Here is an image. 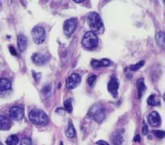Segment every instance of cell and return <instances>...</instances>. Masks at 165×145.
Instances as JSON below:
<instances>
[{"label": "cell", "mask_w": 165, "mask_h": 145, "mask_svg": "<svg viewBox=\"0 0 165 145\" xmlns=\"http://www.w3.org/2000/svg\"><path fill=\"white\" fill-rule=\"evenodd\" d=\"M96 144L98 145H110L107 142L103 141V140H100V141H98L96 143Z\"/></svg>", "instance_id": "31"}, {"label": "cell", "mask_w": 165, "mask_h": 145, "mask_svg": "<svg viewBox=\"0 0 165 145\" xmlns=\"http://www.w3.org/2000/svg\"><path fill=\"white\" fill-rule=\"evenodd\" d=\"M81 81V77L79 74L76 73L72 74L68 77L66 81V86L68 89H74L78 86Z\"/></svg>", "instance_id": "6"}, {"label": "cell", "mask_w": 165, "mask_h": 145, "mask_svg": "<svg viewBox=\"0 0 165 145\" xmlns=\"http://www.w3.org/2000/svg\"><path fill=\"white\" fill-rule=\"evenodd\" d=\"M137 88H138V98L140 99L143 95L144 92L146 90L147 87L145 86L144 79L141 78L137 81Z\"/></svg>", "instance_id": "17"}, {"label": "cell", "mask_w": 165, "mask_h": 145, "mask_svg": "<svg viewBox=\"0 0 165 145\" xmlns=\"http://www.w3.org/2000/svg\"><path fill=\"white\" fill-rule=\"evenodd\" d=\"M64 107L65 110L67 112L71 113L73 110V107H72V100L71 99H69L66 101H64Z\"/></svg>", "instance_id": "22"}, {"label": "cell", "mask_w": 165, "mask_h": 145, "mask_svg": "<svg viewBox=\"0 0 165 145\" xmlns=\"http://www.w3.org/2000/svg\"><path fill=\"white\" fill-rule=\"evenodd\" d=\"M84 0H75L74 2L75 3H82L83 2Z\"/></svg>", "instance_id": "33"}, {"label": "cell", "mask_w": 165, "mask_h": 145, "mask_svg": "<svg viewBox=\"0 0 165 145\" xmlns=\"http://www.w3.org/2000/svg\"><path fill=\"white\" fill-rule=\"evenodd\" d=\"M11 118L15 121H20L23 118L24 110L20 106H13L9 110Z\"/></svg>", "instance_id": "9"}, {"label": "cell", "mask_w": 165, "mask_h": 145, "mask_svg": "<svg viewBox=\"0 0 165 145\" xmlns=\"http://www.w3.org/2000/svg\"><path fill=\"white\" fill-rule=\"evenodd\" d=\"M163 3L164 4V5H165V0H164V2H163Z\"/></svg>", "instance_id": "36"}, {"label": "cell", "mask_w": 165, "mask_h": 145, "mask_svg": "<svg viewBox=\"0 0 165 145\" xmlns=\"http://www.w3.org/2000/svg\"><path fill=\"white\" fill-rule=\"evenodd\" d=\"M32 60L36 65L41 66L46 63L48 60V58L46 55L42 54L41 53H36L32 56Z\"/></svg>", "instance_id": "12"}, {"label": "cell", "mask_w": 165, "mask_h": 145, "mask_svg": "<svg viewBox=\"0 0 165 145\" xmlns=\"http://www.w3.org/2000/svg\"><path fill=\"white\" fill-rule=\"evenodd\" d=\"M148 121L151 127H158L161 124V118H160L159 114L157 112H156V111L152 112L148 115Z\"/></svg>", "instance_id": "10"}, {"label": "cell", "mask_w": 165, "mask_h": 145, "mask_svg": "<svg viewBox=\"0 0 165 145\" xmlns=\"http://www.w3.org/2000/svg\"><path fill=\"white\" fill-rule=\"evenodd\" d=\"M156 40L157 44L161 48H165V34L160 31L156 35Z\"/></svg>", "instance_id": "18"}, {"label": "cell", "mask_w": 165, "mask_h": 145, "mask_svg": "<svg viewBox=\"0 0 165 145\" xmlns=\"http://www.w3.org/2000/svg\"><path fill=\"white\" fill-rule=\"evenodd\" d=\"M144 65V61H140L139 62L137 63L136 64L131 65L130 66V69L132 71H136L141 69Z\"/></svg>", "instance_id": "23"}, {"label": "cell", "mask_w": 165, "mask_h": 145, "mask_svg": "<svg viewBox=\"0 0 165 145\" xmlns=\"http://www.w3.org/2000/svg\"><path fill=\"white\" fill-rule=\"evenodd\" d=\"M89 115L98 123H101L105 118V109L100 103H95L89 110Z\"/></svg>", "instance_id": "2"}, {"label": "cell", "mask_w": 165, "mask_h": 145, "mask_svg": "<svg viewBox=\"0 0 165 145\" xmlns=\"http://www.w3.org/2000/svg\"><path fill=\"white\" fill-rule=\"evenodd\" d=\"M163 98H164V100L165 101V93H164V96H163Z\"/></svg>", "instance_id": "34"}, {"label": "cell", "mask_w": 165, "mask_h": 145, "mask_svg": "<svg viewBox=\"0 0 165 145\" xmlns=\"http://www.w3.org/2000/svg\"><path fill=\"white\" fill-rule=\"evenodd\" d=\"M96 81V76L95 75H92L91 76H90L89 77L88 79V83L89 85L91 86V87H93L94 84H95V82Z\"/></svg>", "instance_id": "25"}, {"label": "cell", "mask_w": 165, "mask_h": 145, "mask_svg": "<svg viewBox=\"0 0 165 145\" xmlns=\"http://www.w3.org/2000/svg\"><path fill=\"white\" fill-rule=\"evenodd\" d=\"M134 141L135 142H137V143L141 142V137H140V135H138V134L135 135V136L134 138Z\"/></svg>", "instance_id": "32"}, {"label": "cell", "mask_w": 165, "mask_h": 145, "mask_svg": "<svg viewBox=\"0 0 165 145\" xmlns=\"http://www.w3.org/2000/svg\"><path fill=\"white\" fill-rule=\"evenodd\" d=\"M119 83L115 77L112 76L108 84V90L114 98H117L118 96Z\"/></svg>", "instance_id": "8"}, {"label": "cell", "mask_w": 165, "mask_h": 145, "mask_svg": "<svg viewBox=\"0 0 165 145\" xmlns=\"http://www.w3.org/2000/svg\"><path fill=\"white\" fill-rule=\"evenodd\" d=\"M33 77L36 81H39L41 78V74L35 73V72H33Z\"/></svg>", "instance_id": "29"}, {"label": "cell", "mask_w": 165, "mask_h": 145, "mask_svg": "<svg viewBox=\"0 0 165 145\" xmlns=\"http://www.w3.org/2000/svg\"><path fill=\"white\" fill-rule=\"evenodd\" d=\"M147 103L150 106H159L160 105V101L156 100V97L154 94H152L148 97L147 99Z\"/></svg>", "instance_id": "21"}, {"label": "cell", "mask_w": 165, "mask_h": 145, "mask_svg": "<svg viewBox=\"0 0 165 145\" xmlns=\"http://www.w3.org/2000/svg\"><path fill=\"white\" fill-rule=\"evenodd\" d=\"M124 138L122 132L120 130L115 131L112 135V143L113 145H123Z\"/></svg>", "instance_id": "14"}, {"label": "cell", "mask_w": 165, "mask_h": 145, "mask_svg": "<svg viewBox=\"0 0 165 145\" xmlns=\"http://www.w3.org/2000/svg\"><path fill=\"white\" fill-rule=\"evenodd\" d=\"M9 50L11 52V54H12L13 56H17V53H16V50H15V48H14L13 47L11 46L9 47Z\"/></svg>", "instance_id": "30"}, {"label": "cell", "mask_w": 165, "mask_h": 145, "mask_svg": "<svg viewBox=\"0 0 165 145\" xmlns=\"http://www.w3.org/2000/svg\"><path fill=\"white\" fill-rule=\"evenodd\" d=\"M33 41L37 45H41L45 40V31L40 26H36L33 28L31 32Z\"/></svg>", "instance_id": "5"}, {"label": "cell", "mask_w": 165, "mask_h": 145, "mask_svg": "<svg viewBox=\"0 0 165 145\" xmlns=\"http://www.w3.org/2000/svg\"><path fill=\"white\" fill-rule=\"evenodd\" d=\"M110 65V61L108 59H102L101 60H92L91 65L94 68H99L101 66H107Z\"/></svg>", "instance_id": "16"}, {"label": "cell", "mask_w": 165, "mask_h": 145, "mask_svg": "<svg viewBox=\"0 0 165 145\" xmlns=\"http://www.w3.org/2000/svg\"><path fill=\"white\" fill-rule=\"evenodd\" d=\"M98 37L95 33L92 31H89L85 34L82 39V45L86 48L92 49L98 46Z\"/></svg>", "instance_id": "3"}, {"label": "cell", "mask_w": 165, "mask_h": 145, "mask_svg": "<svg viewBox=\"0 0 165 145\" xmlns=\"http://www.w3.org/2000/svg\"><path fill=\"white\" fill-rule=\"evenodd\" d=\"M50 91H51V86L50 85H46L43 87V89L42 90V92L43 94L47 95L50 92Z\"/></svg>", "instance_id": "27"}, {"label": "cell", "mask_w": 165, "mask_h": 145, "mask_svg": "<svg viewBox=\"0 0 165 145\" xmlns=\"http://www.w3.org/2000/svg\"><path fill=\"white\" fill-rule=\"evenodd\" d=\"M142 132L144 135H147L148 134L149 129H148V127L147 124H144L143 126V127L142 128Z\"/></svg>", "instance_id": "28"}, {"label": "cell", "mask_w": 165, "mask_h": 145, "mask_svg": "<svg viewBox=\"0 0 165 145\" xmlns=\"http://www.w3.org/2000/svg\"><path fill=\"white\" fill-rule=\"evenodd\" d=\"M0 145H3L2 143H0Z\"/></svg>", "instance_id": "37"}, {"label": "cell", "mask_w": 165, "mask_h": 145, "mask_svg": "<svg viewBox=\"0 0 165 145\" xmlns=\"http://www.w3.org/2000/svg\"><path fill=\"white\" fill-rule=\"evenodd\" d=\"M88 23L92 31H98L103 26V21L99 14L95 12H90L88 16Z\"/></svg>", "instance_id": "4"}, {"label": "cell", "mask_w": 165, "mask_h": 145, "mask_svg": "<svg viewBox=\"0 0 165 145\" xmlns=\"http://www.w3.org/2000/svg\"><path fill=\"white\" fill-rule=\"evenodd\" d=\"M153 134L159 139H163L165 137V132L163 130H153Z\"/></svg>", "instance_id": "24"}, {"label": "cell", "mask_w": 165, "mask_h": 145, "mask_svg": "<svg viewBox=\"0 0 165 145\" xmlns=\"http://www.w3.org/2000/svg\"><path fill=\"white\" fill-rule=\"evenodd\" d=\"M28 39L24 35H19L18 37V45L20 51L23 52L26 50L27 47Z\"/></svg>", "instance_id": "15"}, {"label": "cell", "mask_w": 165, "mask_h": 145, "mask_svg": "<svg viewBox=\"0 0 165 145\" xmlns=\"http://www.w3.org/2000/svg\"><path fill=\"white\" fill-rule=\"evenodd\" d=\"M75 135H76L75 128L72 123L70 121L69 123V126H68V128L66 130V135L69 138H73L74 137Z\"/></svg>", "instance_id": "19"}, {"label": "cell", "mask_w": 165, "mask_h": 145, "mask_svg": "<svg viewBox=\"0 0 165 145\" xmlns=\"http://www.w3.org/2000/svg\"><path fill=\"white\" fill-rule=\"evenodd\" d=\"M19 138L16 135H11L7 139V145H17L19 143Z\"/></svg>", "instance_id": "20"}, {"label": "cell", "mask_w": 165, "mask_h": 145, "mask_svg": "<svg viewBox=\"0 0 165 145\" xmlns=\"http://www.w3.org/2000/svg\"><path fill=\"white\" fill-rule=\"evenodd\" d=\"M28 118L32 123L40 126L47 125L49 121L47 114L44 111L40 109H33L31 110L29 113Z\"/></svg>", "instance_id": "1"}, {"label": "cell", "mask_w": 165, "mask_h": 145, "mask_svg": "<svg viewBox=\"0 0 165 145\" xmlns=\"http://www.w3.org/2000/svg\"><path fill=\"white\" fill-rule=\"evenodd\" d=\"M61 145H63V142H61Z\"/></svg>", "instance_id": "35"}, {"label": "cell", "mask_w": 165, "mask_h": 145, "mask_svg": "<svg viewBox=\"0 0 165 145\" xmlns=\"http://www.w3.org/2000/svg\"><path fill=\"white\" fill-rule=\"evenodd\" d=\"M12 88L11 81L7 78H0V95L5 94Z\"/></svg>", "instance_id": "11"}, {"label": "cell", "mask_w": 165, "mask_h": 145, "mask_svg": "<svg viewBox=\"0 0 165 145\" xmlns=\"http://www.w3.org/2000/svg\"><path fill=\"white\" fill-rule=\"evenodd\" d=\"M77 19L70 18L67 19L63 24V31L66 35H71L75 31L77 27Z\"/></svg>", "instance_id": "7"}, {"label": "cell", "mask_w": 165, "mask_h": 145, "mask_svg": "<svg viewBox=\"0 0 165 145\" xmlns=\"http://www.w3.org/2000/svg\"><path fill=\"white\" fill-rule=\"evenodd\" d=\"M11 121L8 118L0 115V130H8L11 128Z\"/></svg>", "instance_id": "13"}, {"label": "cell", "mask_w": 165, "mask_h": 145, "mask_svg": "<svg viewBox=\"0 0 165 145\" xmlns=\"http://www.w3.org/2000/svg\"><path fill=\"white\" fill-rule=\"evenodd\" d=\"M20 145H32V140L29 137H25L23 138L21 141Z\"/></svg>", "instance_id": "26"}]
</instances>
